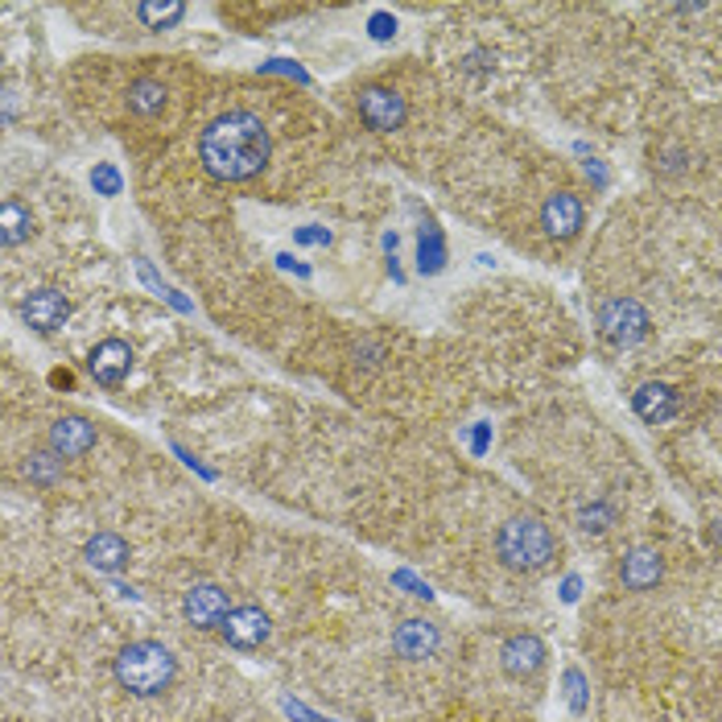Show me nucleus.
<instances>
[{
	"label": "nucleus",
	"instance_id": "nucleus-1",
	"mask_svg": "<svg viewBox=\"0 0 722 722\" xmlns=\"http://www.w3.org/2000/svg\"><path fill=\"white\" fill-rule=\"evenodd\" d=\"M199 157L211 178L219 182H248L269 161V128L252 112H227L206 124L199 140Z\"/></svg>",
	"mask_w": 722,
	"mask_h": 722
},
{
	"label": "nucleus",
	"instance_id": "nucleus-2",
	"mask_svg": "<svg viewBox=\"0 0 722 722\" xmlns=\"http://www.w3.org/2000/svg\"><path fill=\"white\" fill-rule=\"evenodd\" d=\"M496 550H499V562L508 569H516V574H537V569H545L553 562L557 541H553L545 520H537V516H512V520H504V529H499Z\"/></svg>",
	"mask_w": 722,
	"mask_h": 722
},
{
	"label": "nucleus",
	"instance_id": "nucleus-3",
	"mask_svg": "<svg viewBox=\"0 0 722 722\" xmlns=\"http://www.w3.org/2000/svg\"><path fill=\"white\" fill-rule=\"evenodd\" d=\"M173 673H178V661L157 640H133L116 656V681L137 698H154L161 689H170Z\"/></svg>",
	"mask_w": 722,
	"mask_h": 722
},
{
	"label": "nucleus",
	"instance_id": "nucleus-4",
	"mask_svg": "<svg viewBox=\"0 0 722 722\" xmlns=\"http://www.w3.org/2000/svg\"><path fill=\"white\" fill-rule=\"evenodd\" d=\"M599 330L602 339H611L616 347H632L648 335V309L640 306L636 297H616L599 309Z\"/></svg>",
	"mask_w": 722,
	"mask_h": 722
},
{
	"label": "nucleus",
	"instance_id": "nucleus-5",
	"mask_svg": "<svg viewBox=\"0 0 722 722\" xmlns=\"http://www.w3.org/2000/svg\"><path fill=\"white\" fill-rule=\"evenodd\" d=\"M227 611H232V607H227V595L215 583L190 586L187 599H182V616H187V623L203 628V632H211V628H224Z\"/></svg>",
	"mask_w": 722,
	"mask_h": 722
},
{
	"label": "nucleus",
	"instance_id": "nucleus-6",
	"mask_svg": "<svg viewBox=\"0 0 722 722\" xmlns=\"http://www.w3.org/2000/svg\"><path fill=\"white\" fill-rule=\"evenodd\" d=\"M224 640L232 644V648H244V653H252V648H260L264 640H269V616L260 611V607H236V611H227L224 619Z\"/></svg>",
	"mask_w": 722,
	"mask_h": 722
},
{
	"label": "nucleus",
	"instance_id": "nucleus-7",
	"mask_svg": "<svg viewBox=\"0 0 722 722\" xmlns=\"http://www.w3.org/2000/svg\"><path fill=\"white\" fill-rule=\"evenodd\" d=\"M583 219H586L583 199H578V194H569V190L550 194L545 206H541V227L550 232L553 240H569V236H578Z\"/></svg>",
	"mask_w": 722,
	"mask_h": 722
},
{
	"label": "nucleus",
	"instance_id": "nucleus-8",
	"mask_svg": "<svg viewBox=\"0 0 722 722\" xmlns=\"http://www.w3.org/2000/svg\"><path fill=\"white\" fill-rule=\"evenodd\" d=\"M499 665L508 677L516 681H524V677H537V673L545 669V644L529 632H520V636L504 640V648H499Z\"/></svg>",
	"mask_w": 722,
	"mask_h": 722
},
{
	"label": "nucleus",
	"instance_id": "nucleus-9",
	"mask_svg": "<svg viewBox=\"0 0 722 722\" xmlns=\"http://www.w3.org/2000/svg\"><path fill=\"white\" fill-rule=\"evenodd\" d=\"M360 116L376 133H393L396 124L405 121V100L396 91H388V87H368L360 95Z\"/></svg>",
	"mask_w": 722,
	"mask_h": 722
},
{
	"label": "nucleus",
	"instance_id": "nucleus-10",
	"mask_svg": "<svg viewBox=\"0 0 722 722\" xmlns=\"http://www.w3.org/2000/svg\"><path fill=\"white\" fill-rule=\"evenodd\" d=\"M438 628H433L430 619H405V623H396L393 632V648L396 656H405V661H426V656L438 653Z\"/></svg>",
	"mask_w": 722,
	"mask_h": 722
},
{
	"label": "nucleus",
	"instance_id": "nucleus-11",
	"mask_svg": "<svg viewBox=\"0 0 722 722\" xmlns=\"http://www.w3.org/2000/svg\"><path fill=\"white\" fill-rule=\"evenodd\" d=\"M87 368H91V376L100 380L103 388H116V384H124L128 368H133V347L121 343V339H108V343H100L91 351Z\"/></svg>",
	"mask_w": 722,
	"mask_h": 722
},
{
	"label": "nucleus",
	"instance_id": "nucleus-12",
	"mask_svg": "<svg viewBox=\"0 0 722 722\" xmlns=\"http://www.w3.org/2000/svg\"><path fill=\"white\" fill-rule=\"evenodd\" d=\"M21 314H25V323H30L34 330L50 335V330H58L63 323H67L70 302L58 290H37V293H30V297H25Z\"/></svg>",
	"mask_w": 722,
	"mask_h": 722
},
{
	"label": "nucleus",
	"instance_id": "nucleus-13",
	"mask_svg": "<svg viewBox=\"0 0 722 722\" xmlns=\"http://www.w3.org/2000/svg\"><path fill=\"white\" fill-rule=\"evenodd\" d=\"M95 447V426L83 421V417H58L50 426V450L63 454V459H79L87 450Z\"/></svg>",
	"mask_w": 722,
	"mask_h": 722
},
{
	"label": "nucleus",
	"instance_id": "nucleus-14",
	"mask_svg": "<svg viewBox=\"0 0 722 722\" xmlns=\"http://www.w3.org/2000/svg\"><path fill=\"white\" fill-rule=\"evenodd\" d=\"M661 574H665V562H661V553L648 550V545H640V550H632L619 562V578H623L628 590H648V586L661 583Z\"/></svg>",
	"mask_w": 722,
	"mask_h": 722
},
{
	"label": "nucleus",
	"instance_id": "nucleus-15",
	"mask_svg": "<svg viewBox=\"0 0 722 722\" xmlns=\"http://www.w3.org/2000/svg\"><path fill=\"white\" fill-rule=\"evenodd\" d=\"M83 553H87V562H91V566H95V569H108V574H112V569H121L124 562H128V545H124V541H121L116 533L91 537Z\"/></svg>",
	"mask_w": 722,
	"mask_h": 722
},
{
	"label": "nucleus",
	"instance_id": "nucleus-16",
	"mask_svg": "<svg viewBox=\"0 0 722 722\" xmlns=\"http://www.w3.org/2000/svg\"><path fill=\"white\" fill-rule=\"evenodd\" d=\"M636 409L644 421H665L677 409V396H673L669 384H644L636 393Z\"/></svg>",
	"mask_w": 722,
	"mask_h": 722
},
{
	"label": "nucleus",
	"instance_id": "nucleus-17",
	"mask_svg": "<svg viewBox=\"0 0 722 722\" xmlns=\"http://www.w3.org/2000/svg\"><path fill=\"white\" fill-rule=\"evenodd\" d=\"M161 103H166V87L157 83V79H137V83L128 87V108L137 116H154Z\"/></svg>",
	"mask_w": 722,
	"mask_h": 722
},
{
	"label": "nucleus",
	"instance_id": "nucleus-18",
	"mask_svg": "<svg viewBox=\"0 0 722 722\" xmlns=\"http://www.w3.org/2000/svg\"><path fill=\"white\" fill-rule=\"evenodd\" d=\"M25 236H30V211L9 199V203L0 206V240L13 248V244H21Z\"/></svg>",
	"mask_w": 722,
	"mask_h": 722
},
{
	"label": "nucleus",
	"instance_id": "nucleus-19",
	"mask_svg": "<svg viewBox=\"0 0 722 722\" xmlns=\"http://www.w3.org/2000/svg\"><path fill=\"white\" fill-rule=\"evenodd\" d=\"M137 18L149 30H170V25L187 18V4H137Z\"/></svg>",
	"mask_w": 722,
	"mask_h": 722
},
{
	"label": "nucleus",
	"instance_id": "nucleus-20",
	"mask_svg": "<svg viewBox=\"0 0 722 722\" xmlns=\"http://www.w3.org/2000/svg\"><path fill=\"white\" fill-rule=\"evenodd\" d=\"M25 475L34 483H42V487H50V483H58V475H63V454H30V463H25Z\"/></svg>",
	"mask_w": 722,
	"mask_h": 722
},
{
	"label": "nucleus",
	"instance_id": "nucleus-21",
	"mask_svg": "<svg viewBox=\"0 0 722 722\" xmlns=\"http://www.w3.org/2000/svg\"><path fill=\"white\" fill-rule=\"evenodd\" d=\"M91 182H95V187H103L108 194H116V190H121V178L108 170V166H100V170L91 173Z\"/></svg>",
	"mask_w": 722,
	"mask_h": 722
},
{
	"label": "nucleus",
	"instance_id": "nucleus-22",
	"mask_svg": "<svg viewBox=\"0 0 722 722\" xmlns=\"http://www.w3.org/2000/svg\"><path fill=\"white\" fill-rule=\"evenodd\" d=\"M566 681H569V706H574V710H583V677H578V673H569Z\"/></svg>",
	"mask_w": 722,
	"mask_h": 722
}]
</instances>
